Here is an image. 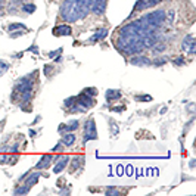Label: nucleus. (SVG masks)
I'll use <instances>...</instances> for the list:
<instances>
[{
  "mask_svg": "<svg viewBox=\"0 0 196 196\" xmlns=\"http://www.w3.org/2000/svg\"><path fill=\"white\" fill-rule=\"evenodd\" d=\"M96 139H97V133H96L95 120L90 118V120H87L86 125H84V139H83V142L86 143L89 140H96Z\"/></svg>",
  "mask_w": 196,
  "mask_h": 196,
  "instance_id": "nucleus-3",
  "label": "nucleus"
},
{
  "mask_svg": "<svg viewBox=\"0 0 196 196\" xmlns=\"http://www.w3.org/2000/svg\"><path fill=\"white\" fill-rule=\"evenodd\" d=\"M182 49L186 53H189V55H195L196 43H195V38H193L192 34H189V35L184 37V40H183V43H182Z\"/></svg>",
  "mask_w": 196,
  "mask_h": 196,
  "instance_id": "nucleus-4",
  "label": "nucleus"
},
{
  "mask_svg": "<svg viewBox=\"0 0 196 196\" xmlns=\"http://www.w3.org/2000/svg\"><path fill=\"white\" fill-rule=\"evenodd\" d=\"M90 10H91V14L97 15V16L103 15L106 10V0H95L90 6Z\"/></svg>",
  "mask_w": 196,
  "mask_h": 196,
  "instance_id": "nucleus-8",
  "label": "nucleus"
},
{
  "mask_svg": "<svg viewBox=\"0 0 196 196\" xmlns=\"http://www.w3.org/2000/svg\"><path fill=\"white\" fill-rule=\"evenodd\" d=\"M72 34V30L69 25L63 24V25H57L53 28V35H56V37H62V35H71Z\"/></svg>",
  "mask_w": 196,
  "mask_h": 196,
  "instance_id": "nucleus-10",
  "label": "nucleus"
},
{
  "mask_svg": "<svg viewBox=\"0 0 196 196\" xmlns=\"http://www.w3.org/2000/svg\"><path fill=\"white\" fill-rule=\"evenodd\" d=\"M52 72H53V67H52V65H46V67H44V75H46V77H50V75H52Z\"/></svg>",
  "mask_w": 196,
  "mask_h": 196,
  "instance_id": "nucleus-25",
  "label": "nucleus"
},
{
  "mask_svg": "<svg viewBox=\"0 0 196 196\" xmlns=\"http://www.w3.org/2000/svg\"><path fill=\"white\" fill-rule=\"evenodd\" d=\"M172 63H174V65H177V67H180V65H184L186 61H184L183 57H176V59L172 61Z\"/></svg>",
  "mask_w": 196,
  "mask_h": 196,
  "instance_id": "nucleus-28",
  "label": "nucleus"
},
{
  "mask_svg": "<svg viewBox=\"0 0 196 196\" xmlns=\"http://www.w3.org/2000/svg\"><path fill=\"white\" fill-rule=\"evenodd\" d=\"M62 146H63V144L61 143V142H59V143H57L56 146L53 148V152H61V150H62Z\"/></svg>",
  "mask_w": 196,
  "mask_h": 196,
  "instance_id": "nucleus-32",
  "label": "nucleus"
},
{
  "mask_svg": "<svg viewBox=\"0 0 196 196\" xmlns=\"http://www.w3.org/2000/svg\"><path fill=\"white\" fill-rule=\"evenodd\" d=\"M153 50H155V52H164V50H165V44L156 43L155 46H153Z\"/></svg>",
  "mask_w": 196,
  "mask_h": 196,
  "instance_id": "nucleus-27",
  "label": "nucleus"
},
{
  "mask_svg": "<svg viewBox=\"0 0 196 196\" xmlns=\"http://www.w3.org/2000/svg\"><path fill=\"white\" fill-rule=\"evenodd\" d=\"M106 195L108 196H114V195H120V192L117 190L115 187H109V189H106Z\"/></svg>",
  "mask_w": 196,
  "mask_h": 196,
  "instance_id": "nucleus-24",
  "label": "nucleus"
},
{
  "mask_svg": "<svg viewBox=\"0 0 196 196\" xmlns=\"http://www.w3.org/2000/svg\"><path fill=\"white\" fill-rule=\"evenodd\" d=\"M28 190H30V187L28 186H19V187H16L14 190V193L15 195H25V193H28Z\"/></svg>",
  "mask_w": 196,
  "mask_h": 196,
  "instance_id": "nucleus-19",
  "label": "nucleus"
},
{
  "mask_svg": "<svg viewBox=\"0 0 196 196\" xmlns=\"http://www.w3.org/2000/svg\"><path fill=\"white\" fill-rule=\"evenodd\" d=\"M31 89H33V78H31V77H25V78H22V80L15 86L14 90L16 91V93H22V91L31 90Z\"/></svg>",
  "mask_w": 196,
  "mask_h": 196,
  "instance_id": "nucleus-7",
  "label": "nucleus"
},
{
  "mask_svg": "<svg viewBox=\"0 0 196 196\" xmlns=\"http://www.w3.org/2000/svg\"><path fill=\"white\" fill-rule=\"evenodd\" d=\"M108 35V30L106 28H101L96 31V34L90 38V41H99V40H103V38Z\"/></svg>",
  "mask_w": 196,
  "mask_h": 196,
  "instance_id": "nucleus-16",
  "label": "nucleus"
},
{
  "mask_svg": "<svg viewBox=\"0 0 196 196\" xmlns=\"http://www.w3.org/2000/svg\"><path fill=\"white\" fill-rule=\"evenodd\" d=\"M9 161V156H8V153H3V155H0V164H6Z\"/></svg>",
  "mask_w": 196,
  "mask_h": 196,
  "instance_id": "nucleus-30",
  "label": "nucleus"
},
{
  "mask_svg": "<svg viewBox=\"0 0 196 196\" xmlns=\"http://www.w3.org/2000/svg\"><path fill=\"white\" fill-rule=\"evenodd\" d=\"M83 2H84V3H86L87 6H89V9H90V6H91V3H93V2H95V0H83Z\"/></svg>",
  "mask_w": 196,
  "mask_h": 196,
  "instance_id": "nucleus-34",
  "label": "nucleus"
},
{
  "mask_svg": "<svg viewBox=\"0 0 196 196\" xmlns=\"http://www.w3.org/2000/svg\"><path fill=\"white\" fill-rule=\"evenodd\" d=\"M57 52H62V49H59V50H57ZM57 52H56V53H57ZM50 56H52V57L55 56V52H52V53H50Z\"/></svg>",
  "mask_w": 196,
  "mask_h": 196,
  "instance_id": "nucleus-37",
  "label": "nucleus"
},
{
  "mask_svg": "<svg viewBox=\"0 0 196 196\" xmlns=\"http://www.w3.org/2000/svg\"><path fill=\"white\" fill-rule=\"evenodd\" d=\"M120 97H121V93L118 90H108L106 91V101L108 102H111L112 99H114V101H118Z\"/></svg>",
  "mask_w": 196,
  "mask_h": 196,
  "instance_id": "nucleus-18",
  "label": "nucleus"
},
{
  "mask_svg": "<svg viewBox=\"0 0 196 196\" xmlns=\"http://www.w3.org/2000/svg\"><path fill=\"white\" fill-rule=\"evenodd\" d=\"M165 15H167V12L164 9H156V10H153V12H150V14H148L146 16H143L142 19H143L149 27H153V28L158 30L159 27H162L164 22H165V19H167Z\"/></svg>",
  "mask_w": 196,
  "mask_h": 196,
  "instance_id": "nucleus-2",
  "label": "nucleus"
},
{
  "mask_svg": "<svg viewBox=\"0 0 196 196\" xmlns=\"http://www.w3.org/2000/svg\"><path fill=\"white\" fill-rule=\"evenodd\" d=\"M90 9L83 0H63L61 5V18L65 22H77L84 19Z\"/></svg>",
  "mask_w": 196,
  "mask_h": 196,
  "instance_id": "nucleus-1",
  "label": "nucleus"
},
{
  "mask_svg": "<svg viewBox=\"0 0 196 196\" xmlns=\"http://www.w3.org/2000/svg\"><path fill=\"white\" fill-rule=\"evenodd\" d=\"M83 93H86V95L91 96V97H93V96H96V95H97V91H96V89H95V87H91V89H86V90L83 91Z\"/></svg>",
  "mask_w": 196,
  "mask_h": 196,
  "instance_id": "nucleus-26",
  "label": "nucleus"
},
{
  "mask_svg": "<svg viewBox=\"0 0 196 196\" xmlns=\"http://www.w3.org/2000/svg\"><path fill=\"white\" fill-rule=\"evenodd\" d=\"M159 2H162V0H137V3H136V6H134V9L136 10L149 9V8L156 6Z\"/></svg>",
  "mask_w": 196,
  "mask_h": 196,
  "instance_id": "nucleus-9",
  "label": "nucleus"
},
{
  "mask_svg": "<svg viewBox=\"0 0 196 196\" xmlns=\"http://www.w3.org/2000/svg\"><path fill=\"white\" fill-rule=\"evenodd\" d=\"M22 10L25 14H33V12H35V6L33 3H25V5H22Z\"/></svg>",
  "mask_w": 196,
  "mask_h": 196,
  "instance_id": "nucleus-20",
  "label": "nucleus"
},
{
  "mask_svg": "<svg viewBox=\"0 0 196 196\" xmlns=\"http://www.w3.org/2000/svg\"><path fill=\"white\" fill-rule=\"evenodd\" d=\"M14 30H27V27H25L24 24H10L9 27H8V31H14Z\"/></svg>",
  "mask_w": 196,
  "mask_h": 196,
  "instance_id": "nucleus-21",
  "label": "nucleus"
},
{
  "mask_svg": "<svg viewBox=\"0 0 196 196\" xmlns=\"http://www.w3.org/2000/svg\"><path fill=\"white\" fill-rule=\"evenodd\" d=\"M78 125H80V122H78V121L77 120H74V121H71V122H69V124L68 125H61V127H59V131H61V133H62L63 130H67V133H69V131H75L77 128H78Z\"/></svg>",
  "mask_w": 196,
  "mask_h": 196,
  "instance_id": "nucleus-15",
  "label": "nucleus"
},
{
  "mask_svg": "<svg viewBox=\"0 0 196 196\" xmlns=\"http://www.w3.org/2000/svg\"><path fill=\"white\" fill-rule=\"evenodd\" d=\"M75 140H77V137H75V134L74 133H67V134H63V137H62V140H61V143L63 144V146H72V144L75 143Z\"/></svg>",
  "mask_w": 196,
  "mask_h": 196,
  "instance_id": "nucleus-14",
  "label": "nucleus"
},
{
  "mask_svg": "<svg viewBox=\"0 0 196 196\" xmlns=\"http://www.w3.org/2000/svg\"><path fill=\"white\" fill-rule=\"evenodd\" d=\"M83 161H84V156L83 155H75L72 158V162H71V171H75L78 167H81Z\"/></svg>",
  "mask_w": 196,
  "mask_h": 196,
  "instance_id": "nucleus-17",
  "label": "nucleus"
},
{
  "mask_svg": "<svg viewBox=\"0 0 196 196\" xmlns=\"http://www.w3.org/2000/svg\"><path fill=\"white\" fill-rule=\"evenodd\" d=\"M165 62H167L165 59H156V61L153 62V65H155V67H161V65H164Z\"/></svg>",
  "mask_w": 196,
  "mask_h": 196,
  "instance_id": "nucleus-31",
  "label": "nucleus"
},
{
  "mask_svg": "<svg viewBox=\"0 0 196 196\" xmlns=\"http://www.w3.org/2000/svg\"><path fill=\"white\" fill-rule=\"evenodd\" d=\"M74 103H75V97H68L67 101H65V106L67 108H71Z\"/></svg>",
  "mask_w": 196,
  "mask_h": 196,
  "instance_id": "nucleus-29",
  "label": "nucleus"
},
{
  "mask_svg": "<svg viewBox=\"0 0 196 196\" xmlns=\"http://www.w3.org/2000/svg\"><path fill=\"white\" fill-rule=\"evenodd\" d=\"M9 69V63L3 62V61H0V75H3L6 71Z\"/></svg>",
  "mask_w": 196,
  "mask_h": 196,
  "instance_id": "nucleus-22",
  "label": "nucleus"
},
{
  "mask_svg": "<svg viewBox=\"0 0 196 196\" xmlns=\"http://www.w3.org/2000/svg\"><path fill=\"white\" fill-rule=\"evenodd\" d=\"M130 63L137 65V67H149V65H152V61L146 56H134L130 59Z\"/></svg>",
  "mask_w": 196,
  "mask_h": 196,
  "instance_id": "nucleus-12",
  "label": "nucleus"
},
{
  "mask_svg": "<svg viewBox=\"0 0 196 196\" xmlns=\"http://www.w3.org/2000/svg\"><path fill=\"white\" fill-rule=\"evenodd\" d=\"M55 159H56V158H55L53 155H43V156L40 158V161L37 162L35 168H37V170H41V168H43V170H46L47 167H50V164H52Z\"/></svg>",
  "mask_w": 196,
  "mask_h": 196,
  "instance_id": "nucleus-11",
  "label": "nucleus"
},
{
  "mask_svg": "<svg viewBox=\"0 0 196 196\" xmlns=\"http://www.w3.org/2000/svg\"><path fill=\"white\" fill-rule=\"evenodd\" d=\"M3 6H5V2H3V0H0V10L3 9Z\"/></svg>",
  "mask_w": 196,
  "mask_h": 196,
  "instance_id": "nucleus-35",
  "label": "nucleus"
},
{
  "mask_svg": "<svg viewBox=\"0 0 196 196\" xmlns=\"http://www.w3.org/2000/svg\"><path fill=\"white\" fill-rule=\"evenodd\" d=\"M168 21H170V22L174 21V12H172V10H170V18H168Z\"/></svg>",
  "mask_w": 196,
  "mask_h": 196,
  "instance_id": "nucleus-33",
  "label": "nucleus"
},
{
  "mask_svg": "<svg viewBox=\"0 0 196 196\" xmlns=\"http://www.w3.org/2000/svg\"><path fill=\"white\" fill-rule=\"evenodd\" d=\"M56 164H55V167H53V172L55 174H59V172H62L65 168H67L68 162H69V156L68 155H61V156H57L56 159Z\"/></svg>",
  "mask_w": 196,
  "mask_h": 196,
  "instance_id": "nucleus-5",
  "label": "nucleus"
},
{
  "mask_svg": "<svg viewBox=\"0 0 196 196\" xmlns=\"http://www.w3.org/2000/svg\"><path fill=\"white\" fill-rule=\"evenodd\" d=\"M77 103L81 106V108H84V109H89V108H91V106L95 105V101H93V97L89 95H86V93H81L80 96H77L75 97Z\"/></svg>",
  "mask_w": 196,
  "mask_h": 196,
  "instance_id": "nucleus-6",
  "label": "nucleus"
},
{
  "mask_svg": "<svg viewBox=\"0 0 196 196\" xmlns=\"http://www.w3.org/2000/svg\"><path fill=\"white\" fill-rule=\"evenodd\" d=\"M30 136H35V131H34V130H30Z\"/></svg>",
  "mask_w": 196,
  "mask_h": 196,
  "instance_id": "nucleus-36",
  "label": "nucleus"
},
{
  "mask_svg": "<svg viewBox=\"0 0 196 196\" xmlns=\"http://www.w3.org/2000/svg\"><path fill=\"white\" fill-rule=\"evenodd\" d=\"M136 101H140V102H150L152 97L148 95H143V96H136Z\"/></svg>",
  "mask_w": 196,
  "mask_h": 196,
  "instance_id": "nucleus-23",
  "label": "nucleus"
},
{
  "mask_svg": "<svg viewBox=\"0 0 196 196\" xmlns=\"http://www.w3.org/2000/svg\"><path fill=\"white\" fill-rule=\"evenodd\" d=\"M41 176V172L40 171H35V172H28V177L25 180V186H28L30 189L34 186V184H37L38 182V177Z\"/></svg>",
  "mask_w": 196,
  "mask_h": 196,
  "instance_id": "nucleus-13",
  "label": "nucleus"
}]
</instances>
